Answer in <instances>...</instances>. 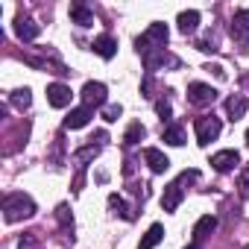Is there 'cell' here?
I'll return each mask as SVG.
<instances>
[{
  "instance_id": "1",
  "label": "cell",
  "mask_w": 249,
  "mask_h": 249,
  "mask_svg": "<svg viewBox=\"0 0 249 249\" xmlns=\"http://www.w3.org/2000/svg\"><path fill=\"white\" fill-rule=\"evenodd\" d=\"M36 214V202H33V196L30 194H9L6 199H3V217H6V223H18V220H27V217H33Z\"/></svg>"
},
{
  "instance_id": "2",
  "label": "cell",
  "mask_w": 249,
  "mask_h": 249,
  "mask_svg": "<svg viewBox=\"0 0 249 249\" xmlns=\"http://www.w3.org/2000/svg\"><path fill=\"white\" fill-rule=\"evenodd\" d=\"M196 179H199V170H185L176 182H170V185L164 188V194H161V208H164V211H176V208L182 205V199H185V188H182V185L196 182Z\"/></svg>"
},
{
  "instance_id": "3",
  "label": "cell",
  "mask_w": 249,
  "mask_h": 249,
  "mask_svg": "<svg viewBox=\"0 0 249 249\" xmlns=\"http://www.w3.org/2000/svg\"><path fill=\"white\" fill-rule=\"evenodd\" d=\"M167 38H170V30H167V24H150L147 27V33L144 36H138L135 38V50L144 56V53H150V50H164V44H167Z\"/></svg>"
},
{
  "instance_id": "4",
  "label": "cell",
  "mask_w": 249,
  "mask_h": 249,
  "mask_svg": "<svg viewBox=\"0 0 249 249\" xmlns=\"http://www.w3.org/2000/svg\"><path fill=\"white\" fill-rule=\"evenodd\" d=\"M194 129H196V144H199V147H208V144L220 135L223 123H220V117H214V114H202V117H196Z\"/></svg>"
},
{
  "instance_id": "5",
  "label": "cell",
  "mask_w": 249,
  "mask_h": 249,
  "mask_svg": "<svg viewBox=\"0 0 249 249\" xmlns=\"http://www.w3.org/2000/svg\"><path fill=\"white\" fill-rule=\"evenodd\" d=\"M79 97H82V106H88V108H106L108 88H106L103 82H85Z\"/></svg>"
},
{
  "instance_id": "6",
  "label": "cell",
  "mask_w": 249,
  "mask_h": 249,
  "mask_svg": "<svg viewBox=\"0 0 249 249\" xmlns=\"http://www.w3.org/2000/svg\"><path fill=\"white\" fill-rule=\"evenodd\" d=\"M214 100H217V91L211 85H205V82H191L188 85V103L191 106L205 108V106H214Z\"/></svg>"
},
{
  "instance_id": "7",
  "label": "cell",
  "mask_w": 249,
  "mask_h": 249,
  "mask_svg": "<svg viewBox=\"0 0 249 249\" xmlns=\"http://www.w3.org/2000/svg\"><path fill=\"white\" fill-rule=\"evenodd\" d=\"M231 36L240 41V50L249 53V9H237L231 18Z\"/></svg>"
},
{
  "instance_id": "8",
  "label": "cell",
  "mask_w": 249,
  "mask_h": 249,
  "mask_svg": "<svg viewBox=\"0 0 249 249\" xmlns=\"http://www.w3.org/2000/svg\"><path fill=\"white\" fill-rule=\"evenodd\" d=\"M237 164H240V153L237 150H220V153L211 156V167L217 173H231Z\"/></svg>"
},
{
  "instance_id": "9",
  "label": "cell",
  "mask_w": 249,
  "mask_h": 249,
  "mask_svg": "<svg viewBox=\"0 0 249 249\" xmlns=\"http://www.w3.org/2000/svg\"><path fill=\"white\" fill-rule=\"evenodd\" d=\"M71 88L68 85H62V82H53V85H47V103L53 106V108H65V106H71Z\"/></svg>"
},
{
  "instance_id": "10",
  "label": "cell",
  "mask_w": 249,
  "mask_h": 249,
  "mask_svg": "<svg viewBox=\"0 0 249 249\" xmlns=\"http://www.w3.org/2000/svg\"><path fill=\"white\" fill-rule=\"evenodd\" d=\"M91 117H94V108H88V106L71 108V114L65 117V129H82V126L91 123Z\"/></svg>"
},
{
  "instance_id": "11",
  "label": "cell",
  "mask_w": 249,
  "mask_h": 249,
  "mask_svg": "<svg viewBox=\"0 0 249 249\" xmlns=\"http://www.w3.org/2000/svg\"><path fill=\"white\" fill-rule=\"evenodd\" d=\"M15 33H18V38H21L24 44H30V41L38 38L41 27H38L36 21H30V18H18V21H15Z\"/></svg>"
},
{
  "instance_id": "12",
  "label": "cell",
  "mask_w": 249,
  "mask_h": 249,
  "mask_svg": "<svg viewBox=\"0 0 249 249\" xmlns=\"http://www.w3.org/2000/svg\"><path fill=\"white\" fill-rule=\"evenodd\" d=\"M144 161L150 164L153 173H164V170L170 167V159H167L161 150H156V147H147V150H144Z\"/></svg>"
},
{
  "instance_id": "13",
  "label": "cell",
  "mask_w": 249,
  "mask_h": 249,
  "mask_svg": "<svg viewBox=\"0 0 249 249\" xmlns=\"http://www.w3.org/2000/svg\"><path fill=\"white\" fill-rule=\"evenodd\" d=\"M91 50H94L100 59H111V56L117 53V41H114L111 36H106V33H103V36H97V38H94Z\"/></svg>"
},
{
  "instance_id": "14",
  "label": "cell",
  "mask_w": 249,
  "mask_h": 249,
  "mask_svg": "<svg viewBox=\"0 0 249 249\" xmlns=\"http://www.w3.org/2000/svg\"><path fill=\"white\" fill-rule=\"evenodd\" d=\"M246 106H249V103H246V97H243V94H231V97L226 100V117H229L231 123H234V120H240V117L246 114Z\"/></svg>"
},
{
  "instance_id": "15",
  "label": "cell",
  "mask_w": 249,
  "mask_h": 249,
  "mask_svg": "<svg viewBox=\"0 0 249 249\" xmlns=\"http://www.w3.org/2000/svg\"><path fill=\"white\" fill-rule=\"evenodd\" d=\"M71 21L79 24V27H91L94 24V12L85 3H79V0H76V3H71Z\"/></svg>"
},
{
  "instance_id": "16",
  "label": "cell",
  "mask_w": 249,
  "mask_h": 249,
  "mask_svg": "<svg viewBox=\"0 0 249 249\" xmlns=\"http://www.w3.org/2000/svg\"><path fill=\"white\" fill-rule=\"evenodd\" d=\"M176 24H179V33H185V36H191V33H196V27H199V12H196V9H188V12H179V18H176Z\"/></svg>"
},
{
  "instance_id": "17",
  "label": "cell",
  "mask_w": 249,
  "mask_h": 249,
  "mask_svg": "<svg viewBox=\"0 0 249 249\" xmlns=\"http://www.w3.org/2000/svg\"><path fill=\"white\" fill-rule=\"evenodd\" d=\"M161 240H164V226H161V223H153V226L147 229V234L141 237V246H138V249H156Z\"/></svg>"
},
{
  "instance_id": "18",
  "label": "cell",
  "mask_w": 249,
  "mask_h": 249,
  "mask_svg": "<svg viewBox=\"0 0 249 249\" xmlns=\"http://www.w3.org/2000/svg\"><path fill=\"white\" fill-rule=\"evenodd\" d=\"M214 229H217V217H211V214L199 217V220H196V226H194V240H202V237H208Z\"/></svg>"
},
{
  "instance_id": "19",
  "label": "cell",
  "mask_w": 249,
  "mask_h": 249,
  "mask_svg": "<svg viewBox=\"0 0 249 249\" xmlns=\"http://www.w3.org/2000/svg\"><path fill=\"white\" fill-rule=\"evenodd\" d=\"M161 138H164L170 147H182V144H185V129L179 126V123H167L164 132H161Z\"/></svg>"
},
{
  "instance_id": "20",
  "label": "cell",
  "mask_w": 249,
  "mask_h": 249,
  "mask_svg": "<svg viewBox=\"0 0 249 249\" xmlns=\"http://www.w3.org/2000/svg\"><path fill=\"white\" fill-rule=\"evenodd\" d=\"M164 62L176 65V59H173V56H167L164 50H150V53H144V65H147V71H156V68H159V65H164Z\"/></svg>"
},
{
  "instance_id": "21",
  "label": "cell",
  "mask_w": 249,
  "mask_h": 249,
  "mask_svg": "<svg viewBox=\"0 0 249 249\" xmlns=\"http://www.w3.org/2000/svg\"><path fill=\"white\" fill-rule=\"evenodd\" d=\"M147 135V129H144V123H132V126L126 129V135H123V144H126V147H135V144H141V138Z\"/></svg>"
},
{
  "instance_id": "22",
  "label": "cell",
  "mask_w": 249,
  "mask_h": 249,
  "mask_svg": "<svg viewBox=\"0 0 249 249\" xmlns=\"http://www.w3.org/2000/svg\"><path fill=\"white\" fill-rule=\"evenodd\" d=\"M9 103L24 111V108H30V103H33V91H30V88H18V91L9 94Z\"/></svg>"
},
{
  "instance_id": "23",
  "label": "cell",
  "mask_w": 249,
  "mask_h": 249,
  "mask_svg": "<svg viewBox=\"0 0 249 249\" xmlns=\"http://www.w3.org/2000/svg\"><path fill=\"white\" fill-rule=\"evenodd\" d=\"M108 208H111L114 214H120L123 220H132V217H135V214H132V211L126 208V202H123V196H117V194H111V196H108Z\"/></svg>"
},
{
  "instance_id": "24",
  "label": "cell",
  "mask_w": 249,
  "mask_h": 249,
  "mask_svg": "<svg viewBox=\"0 0 249 249\" xmlns=\"http://www.w3.org/2000/svg\"><path fill=\"white\" fill-rule=\"evenodd\" d=\"M97 153H100V144H88V147H82V150H76V153H73V159H76L79 164H85V161H91V159H97Z\"/></svg>"
},
{
  "instance_id": "25",
  "label": "cell",
  "mask_w": 249,
  "mask_h": 249,
  "mask_svg": "<svg viewBox=\"0 0 249 249\" xmlns=\"http://www.w3.org/2000/svg\"><path fill=\"white\" fill-rule=\"evenodd\" d=\"M237 194H240L243 199H249V167H243L240 176H237Z\"/></svg>"
},
{
  "instance_id": "26",
  "label": "cell",
  "mask_w": 249,
  "mask_h": 249,
  "mask_svg": "<svg viewBox=\"0 0 249 249\" xmlns=\"http://www.w3.org/2000/svg\"><path fill=\"white\" fill-rule=\"evenodd\" d=\"M56 217H59V223H62V226H65L68 231L73 229V217H71V211H68V205H59V208H56Z\"/></svg>"
},
{
  "instance_id": "27",
  "label": "cell",
  "mask_w": 249,
  "mask_h": 249,
  "mask_svg": "<svg viewBox=\"0 0 249 249\" xmlns=\"http://www.w3.org/2000/svg\"><path fill=\"white\" fill-rule=\"evenodd\" d=\"M120 114H123V108H120V106H106V108H103V120H108V123H114Z\"/></svg>"
},
{
  "instance_id": "28",
  "label": "cell",
  "mask_w": 249,
  "mask_h": 249,
  "mask_svg": "<svg viewBox=\"0 0 249 249\" xmlns=\"http://www.w3.org/2000/svg\"><path fill=\"white\" fill-rule=\"evenodd\" d=\"M156 111H159V117H161V120H170V114H173V108H170V103H167V100H159V103H156Z\"/></svg>"
},
{
  "instance_id": "29",
  "label": "cell",
  "mask_w": 249,
  "mask_h": 249,
  "mask_svg": "<svg viewBox=\"0 0 249 249\" xmlns=\"http://www.w3.org/2000/svg\"><path fill=\"white\" fill-rule=\"evenodd\" d=\"M205 71H211V73H214L217 79H226V71H223V65H208Z\"/></svg>"
},
{
  "instance_id": "30",
  "label": "cell",
  "mask_w": 249,
  "mask_h": 249,
  "mask_svg": "<svg viewBox=\"0 0 249 249\" xmlns=\"http://www.w3.org/2000/svg\"><path fill=\"white\" fill-rule=\"evenodd\" d=\"M18 249H36V237H33V234H30V237H21Z\"/></svg>"
},
{
  "instance_id": "31",
  "label": "cell",
  "mask_w": 249,
  "mask_h": 249,
  "mask_svg": "<svg viewBox=\"0 0 249 249\" xmlns=\"http://www.w3.org/2000/svg\"><path fill=\"white\" fill-rule=\"evenodd\" d=\"M185 249H199V246H196V243H191V246H185Z\"/></svg>"
},
{
  "instance_id": "32",
  "label": "cell",
  "mask_w": 249,
  "mask_h": 249,
  "mask_svg": "<svg viewBox=\"0 0 249 249\" xmlns=\"http://www.w3.org/2000/svg\"><path fill=\"white\" fill-rule=\"evenodd\" d=\"M246 141H249V132H246Z\"/></svg>"
}]
</instances>
